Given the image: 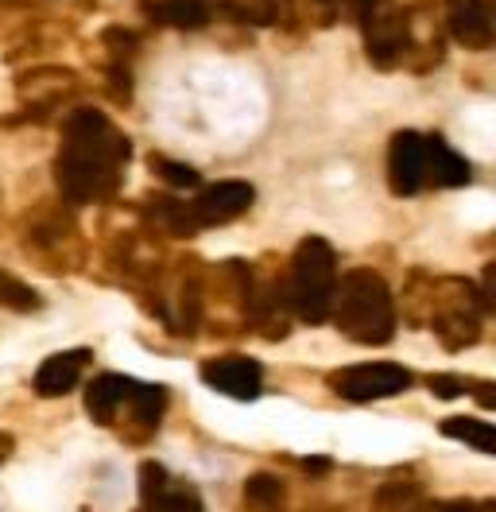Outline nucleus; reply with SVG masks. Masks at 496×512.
<instances>
[{
  "instance_id": "f257e3e1",
  "label": "nucleus",
  "mask_w": 496,
  "mask_h": 512,
  "mask_svg": "<svg viewBox=\"0 0 496 512\" xmlns=\"http://www.w3.org/2000/svg\"><path fill=\"white\" fill-rule=\"evenodd\" d=\"M132 140L105 109L74 105L59 121V152L51 163L55 191L66 206H105L124 187Z\"/></svg>"
},
{
  "instance_id": "f03ea898",
  "label": "nucleus",
  "mask_w": 496,
  "mask_h": 512,
  "mask_svg": "<svg viewBox=\"0 0 496 512\" xmlns=\"http://www.w3.org/2000/svg\"><path fill=\"white\" fill-rule=\"evenodd\" d=\"M403 315L407 326H431L446 353H462L481 342L485 315H493L481 299V288L465 276H431L411 272L403 284Z\"/></svg>"
},
{
  "instance_id": "7ed1b4c3",
  "label": "nucleus",
  "mask_w": 496,
  "mask_h": 512,
  "mask_svg": "<svg viewBox=\"0 0 496 512\" xmlns=\"http://www.w3.org/2000/svg\"><path fill=\"white\" fill-rule=\"evenodd\" d=\"M167 404L171 392L163 384H144L124 373H97L86 384V416L128 447L152 443L163 427Z\"/></svg>"
},
{
  "instance_id": "20e7f679",
  "label": "nucleus",
  "mask_w": 496,
  "mask_h": 512,
  "mask_svg": "<svg viewBox=\"0 0 496 512\" xmlns=\"http://www.w3.org/2000/svg\"><path fill=\"white\" fill-rule=\"evenodd\" d=\"M20 253L28 256L47 276H74L90 264V241L82 233V222L74 214V206H66L62 198H39L20 214Z\"/></svg>"
},
{
  "instance_id": "39448f33",
  "label": "nucleus",
  "mask_w": 496,
  "mask_h": 512,
  "mask_svg": "<svg viewBox=\"0 0 496 512\" xmlns=\"http://www.w3.org/2000/svg\"><path fill=\"white\" fill-rule=\"evenodd\" d=\"M330 322L338 326L341 338L357 346H388L400 330V311L388 280L376 268H349L338 276Z\"/></svg>"
},
{
  "instance_id": "423d86ee",
  "label": "nucleus",
  "mask_w": 496,
  "mask_h": 512,
  "mask_svg": "<svg viewBox=\"0 0 496 512\" xmlns=\"http://www.w3.org/2000/svg\"><path fill=\"white\" fill-rule=\"evenodd\" d=\"M338 288V249L310 233L295 245L287 260V299H291V319L322 326L330 322V303Z\"/></svg>"
},
{
  "instance_id": "0eeeda50",
  "label": "nucleus",
  "mask_w": 496,
  "mask_h": 512,
  "mask_svg": "<svg viewBox=\"0 0 496 512\" xmlns=\"http://www.w3.org/2000/svg\"><path fill=\"white\" fill-rule=\"evenodd\" d=\"M86 78L66 63H28L16 70V113L4 125H47L82 97Z\"/></svg>"
},
{
  "instance_id": "6e6552de",
  "label": "nucleus",
  "mask_w": 496,
  "mask_h": 512,
  "mask_svg": "<svg viewBox=\"0 0 496 512\" xmlns=\"http://www.w3.org/2000/svg\"><path fill=\"white\" fill-rule=\"evenodd\" d=\"M353 20L361 24V43L372 70H403L411 51V28L400 0H357Z\"/></svg>"
},
{
  "instance_id": "1a4fd4ad",
  "label": "nucleus",
  "mask_w": 496,
  "mask_h": 512,
  "mask_svg": "<svg viewBox=\"0 0 496 512\" xmlns=\"http://www.w3.org/2000/svg\"><path fill=\"white\" fill-rule=\"evenodd\" d=\"M291 299H287V268L268 253L252 264V288H248V330L260 338L279 342L291 334Z\"/></svg>"
},
{
  "instance_id": "9d476101",
  "label": "nucleus",
  "mask_w": 496,
  "mask_h": 512,
  "mask_svg": "<svg viewBox=\"0 0 496 512\" xmlns=\"http://www.w3.org/2000/svg\"><path fill=\"white\" fill-rule=\"evenodd\" d=\"M411 384H415V373L400 361H357V365H341L326 377V388L349 404L388 400L407 392Z\"/></svg>"
},
{
  "instance_id": "9b49d317",
  "label": "nucleus",
  "mask_w": 496,
  "mask_h": 512,
  "mask_svg": "<svg viewBox=\"0 0 496 512\" xmlns=\"http://www.w3.org/2000/svg\"><path fill=\"white\" fill-rule=\"evenodd\" d=\"M256 202V187L248 179H217V183H202L198 191L183 198V214L190 237L202 229H217L237 218H245Z\"/></svg>"
},
{
  "instance_id": "f8f14e48",
  "label": "nucleus",
  "mask_w": 496,
  "mask_h": 512,
  "mask_svg": "<svg viewBox=\"0 0 496 512\" xmlns=\"http://www.w3.org/2000/svg\"><path fill=\"white\" fill-rule=\"evenodd\" d=\"M101 43V90L113 105L128 109L132 105V86H136V59L144 47V35L124 24H109L97 35Z\"/></svg>"
},
{
  "instance_id": "ddd939ff",
  "label": "nucleus",
  "mask_w": 496,
  "mask_h": 512,
  "mask_svg": "<svg viewBox=\"0 0 496 512\" xmlns=\"http://www.w3.org/2000/svg\"><path fill=\"white\" fill-rule=\"evenodd\" d=\"M431 187V167H427V132L400 128L388 140V191L396 198H415Z\"/></svg>"
},
{
  "instance_id": "4468645a",
  "label": "nucleus",
  "mask_w": 496,
  "mask_h": 512,
  "mask_svg": "<svg viewBox=\"0 0 496 512\" xmlns=\"http://www.w3.org/2000/svg\"><path fill=\"white\" fill-rule=\"evenodd\" d=\"M198 377L206 388H214L229 400L252 404L264 392V365L248 353H221V357H206L198 365Z\"/></svg>"
},
{
  "instance_id": "2eb2a0df",
  "label": "nucleus",
  "mask_w": 496,
  "mask_h": 512,
  "mask_svg": "<svg viewBox=\"0 0 496 512\" xmlns=\"http://www.w3.org/2000/svg\"><path fill=\"white\" fill-rule=\"evenodd\" d=\"M407 12V28H411V51L407 66L411 74H431L434 66L446 59V28H442V12L434 8V0H411L403 4Z\"/></svg>"
},
{
  "instance_id": "dca6fc26",
  "label": "nucleus",
  "mask_w": 496,
  "mask_h": 512,
  "mask_svg": "<svg viewBox=\"0 0 496 512\" xmlns=\"http://www.w3.org/2000/svg\"><path fill=\"white\" fill-rule=\"evenodd\" d=\"M140 512H206V501L163 462H140Z\"/></svg>"
},
{
  "instance_id": "f3484780",
  "label": "nucleus",
  "mask_w": 496,
  "mask_h": 512,
  "mask_svg": "<svg viewBox=\"0 0 496 512\" xmlns=\"http://www.w3.org/2000/svg\"><path fill=\"white\" fill-rule=\"evenodd\" d=\"M442 28H446V39H454L473 55L489 51L496 43L489 0H442Z\"/></svg>"
},
{
  "instance_id": "a211bd4d",
  "label": "nucleus",
  "mask_w": 496,
  "mask_h": 512,
  "mask_svg": "<svg viewBox=\"0 0 496 512\" xmlns=\"http://www.w3.org/2000/svg\"><path fill=\"white\" fill-rule=\"evenodd\" d=\"M90 369H93L90 346L59 350L39 361V369H35V377H31V388H35V396H43V400H59L66 392H74Z\"/></svg>"
},
{
  "instance_id": "6ab92c4d",
  "label": "nucleus",
  "mask_w": 496,
  "mask_h": 512,
  "mask_svg": "<svg viewBox=\"0 0 496 512\" xmlns=\"http://www.w3.org/2000/svg\"><path fill=\"white\" fill-rule=\"evenodd\" d=\"M148 28L202 32L217 20V0H136Z\"/></svg>"
},
{
  "instance_id": "aec40b11",
  "label": "nucleus",
  "mask_w": 496,
  "mask_h": 512,
  "mask_svg": "<svg viewBox=\"0 0 496 512\" xmlns=\"http://www.w3.org/2000/svg\"><path fill=\"white\" fill-rule=\"evenodd\" d=\"M427 167H431V187H442V191L469 187V179H473L469 160L442 132H427Z\"/></svg>"
},
{
  "instance_id": "412c9836",
  "label": "nucleus",
  "mask_w": 496,
  "mask_h": 512,
  "mask_svg": "<svg viewBox=\"0 0 496 512\" xmlns=\"http://www.w3.org/2000/svg\"><path fill=\"white\" fill-rule=\"evenodd\" d=\"M341 20L338 0H279V28L283 32H326Z\"/></svg>"
},
{
  "instance_id": "4be33fe9",
  "label": "nucleus",
  "mask_w": 496,
  "mask_h": 512,
  "mask_svg": "<svg viewBox=\"0 0 496 512\" xmlns=\"http://www.w3.org/2000/svg\"><path fill=\"white\" fill-rule=\"evenodd\" d=\"M217 20L237 28H279V0H217Z\"/></svg>"
},
{
  "instance_id": "5701e85b",
  "label": "nucleus",
  "mask_w": 496,
  "mask_h": 512,
  "mask_svg": "<svg viewBox=\"0 0 496 512\" xmlns=\"http://www.w3.org/2000/svg\"><path fill=\"white\" fill-rule=\"evenodd\" d=\"M245 512H287V485L272 470H260L241 485Z\"/></svg>"
},
{
  "instance_id": "b1692460",
  "label": "nucleus",
  "mask_w": 496,
  "mask_h": 512,
  "mask_svg": "<svg viewBox=\"0 0 496 512\" xmlns=\"http://www.w3.org/2000/svg\"><path fill=\"white\" fill-rule=\"evenodd\" d=\"M438 431L446 439H458L465 447L481 450V454H496V431L489 419H477V416H446L438 423Z\"/></svg>"
},
{
  "instance_id": "393cba45",
  "label": "nucleus",
  "mask_w": 496,
  "mask_h": 512,
  "mask_svg": "<svg viewBox=\"0 0 496 512\" xmlns=\"http://www.w3.org/2000/svg\"><path fill=\"white\" fill-rule=\"evenodd\" d=\"M148 171H152L167 191H190L194 194L202 183H206L198 167H190V163H183V160H171V156H163V152H152V156H148Z\"/></svg>"
},
{
  "instance_id": "a878e982",
  "label": "nucleus",
  "mask_w": 496,
  "mask_h": 512,
  "mask_svg": "<svg viewBox=\"0 0 496 512\" xmlns=\"http://www.w3.org/2000/svg\"><path fill=\"white\" fill-rule=\"evenodd\" d=\"M0 307H8L16 315H31V311H43V295L31 288L28 280H20L16 272L0 268Z\"/></svg>"
},
{
  "instance_id": "bb28decb",
  "label": "nucleus",
  "mask_w": 496,
  "mask_h": 512,
  "mask_svg": "<svg viewBox=\"0 0 496 512\" xmlns=\"http://www.w3.org/2000/svg\"><path fill=\"white\" fill-rule=\"evenodd\" d=\"M419 509V489L407 485V481H388L380 485L376 501H372V512H415Z\"/></svg>"
},
{
  "instance_id": "cd10ccee",
  "label": "nucleus",
  "mask_w": 496,
  "mask_h": 512,
  "mask_svg": "<svg viewBox=\"0 0 496 512\" xmlns=\"http://www.w3.org/2000/svg\"><path fill=\"white\" fill-rule=\"evenodd\" d=\"M473 377H462V373H431L427 377V388H431L438 400H458V396H473Z\"/></svg>"
},
{
  "instance_id": "c85d7f7f",
  "label": "nucleus",
  "mask_w": 496,
  "mask_h": 512,
  "mask_svg": "<svg viewBox=\"0 0 496 512\" xmlns=\"http://www.w3.org/2000/svg\"><path fill=\"white\" fill-rule=\"evenodd\" d=\"M493 505H477V501H442L431 512H489Z\"/></svg>"
},
{
  "instance_id": "c756f323",
  "label": "nucleus",
  "mask_w": 496,
  "mask_h": 512,
  "mask_svg": "<svg viewBox=\"0 0 496 512\" xmlns=\"http://www.w3.org/2000/svg\"><path fill=\"white\" fill-rule=\"evenodd\" d=\"M12 450H16V439H12L8 431H0V466L12 458Z\"/></svg>"
},
{
  "instance_id": "7c9ffc66",
  "label": "nucleus",
  "mask_w": 496,
  "mask_h": 512,
  "mask_svg": "<svg viewBox=\"0 0 496 512\" xmlns=\"http://www.w3.org/2000/svg\"><path fill=\"white\" fill-rule=\"evenodd\" d=\"M303 466H307V474H326L330 458H303Z\"/></svg>"
},
{
  "instance_id": "2f4dec72",
  "label": "nucleus",
  "mask_w": 496,
  "mask_h": 512,
  "mask_svg": "<svg viewBox=\"0 0 496 512\" xmlns=\"http://www.w3.org/2000/svg\"><path fill=\"white\" fill-rule=\"evenodd\" d=\"M338 8H341V12H349V16H353V8H357V0H338Z\"/></svg>"
},
{
  "instance_id": "473e14b6",
  "label": "nucleus",
  "mask_w": 496,
  "mask_h": 512,
  "mask_svg": "<svg viewBox=\"0 0 496 512\" xmlns=\"http://www.w3.org/2000/svg\"><path fill=\"white\" fill-rule=\"evenodd\" d=\"M307 512H338V509H330V505H314V509H307Z\"/></svg>"
},
{
  "instance_id": "72a5a7b5",
  "label": "nucleus",
  "mask_w": 496,
  "mask_h": 512,
  "mask_svg": "<svg viewBox=\"0 0 496 512\" xmlns=\"http://www.w3.org/2000/svg\"><path fill=\"white\" fill-rule=\"evenodd\" d=\"M136 512H140V509H136Z\"/></svg>"
}]
</instances>
